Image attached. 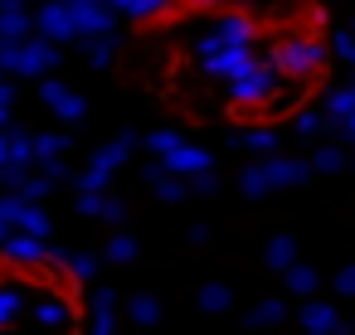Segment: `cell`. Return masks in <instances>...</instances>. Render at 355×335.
I'll return each mask as SVG.
<instances>
[{"label": "cell", "instance_id": "cell-1", "mask_svg": "<svg viewBox=\"0 0 355 335\" xmlns=\"http://www.w3.org/2000/svg\"><path fill=\"white\" fill-rule=\"evenodd\" d=\"M40 320H44V325H54V330H64V325H69L73 316H69V306H64V301L44 296V301H40Z\"/></svg>", "mask_w": 355, "mask_h": 335}, {"label": "cell", "instance_id": "cell-2", "mask_svg": "<svg viewBox=\"0 0 355 335\" xmlns=\"http://www.w3.org/2000/svg\"><path fill=\"white\" fill-rule=\"evenodd\" d=\"M15 311H20V296L0 287V325H6V320H15Z\"/></svg>", "mask_w": 355, "mask_h": 335}, {"label": "cell", "instance_id": "cell-3", "mask_svg": "<svg viewBox=\"0 0 355 335\" xmlns=\"http://www.w3.org/2000/svg\"><path fill=\"white\" fill-rule=\"evenodd\" d=\"M306 325H311V330H326V325H331V311H306Z\"/></svg>", "mask_w": 355, "mask_h": 335}]
</instances>
